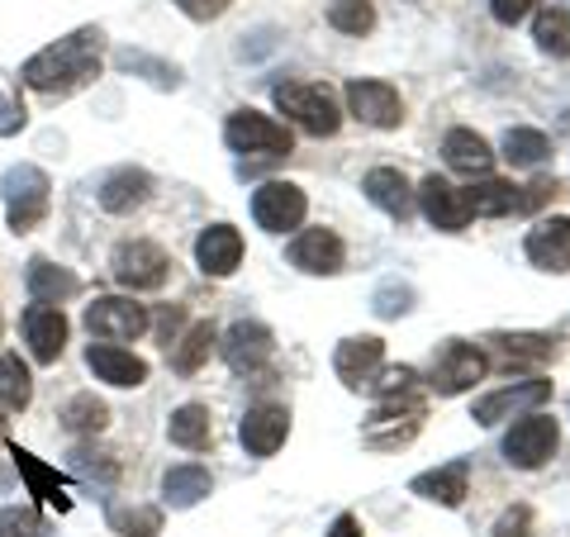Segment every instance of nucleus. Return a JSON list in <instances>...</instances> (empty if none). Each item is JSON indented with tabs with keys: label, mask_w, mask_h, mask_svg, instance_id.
Instances as JSON below:
<instances>
[{
	"label": "nucleus",
	"mask_w": 570,
	"mask_h": 537,
	"mask_svg": "<svg viewBox=\"0 0 570 537\" xmlns=\"http://www.w3.org/2000/svg\"><path fill=\"white\" fill-rule=\"evenodd\" d=\"M285 257H291V266L305 272V276H337L343 262H347V247L333 228H299Z\"/></svg>",
	"instance_id": "14"
},
{
	"label": "nucleus",
	"mask_w": 570,
	"mask_h": 537,
	"mask_svg": "<svg viewBox=\"0 0 570 537\" xmlns=\"http://www.w3.org/2000/svg\"><path fill=\"white\" fill-rule=\"evenodd\" d=\"M485 371H490V357L475 343H466V338H448V343L433 352V367H428V390L442 396V400H456V396H466V390H475L480 381H485Z\"/></svg>",
	"instance_id": "5"
},
{
	"label": "nucleus",
	"mask_w": 570,
	"mask_h": 537,
	"mask_svg": "<svg viewBox=\"0 0 570 537\" xmlns=\"http://www.w3.org/2000/svg\"><path fill=\"white\" fill-rule=\"evenodd\" d=\"M442 157H448V167L461 172V176H490V167H494L490 143L475 129H452L448 138H442Z\"/></svg>",
	"instance_id": "27"
},
{
	"label": "nucleus",
	"mask_w": 570,
	"mask_h": 537,
	"mask_svg": "<svg viewBox=\"0 0 570 537\" xmlns=\"http://www.w3.org/2000/svg\"><path fill=\"white\" fill-rule=\"evenodd\" d=\"M224 143L243 157H285L295 148L291 138V124H281L262 110H234L224 124Z\"/></svg>",
	"instance_id": "6"
},
{
	"label": "nucleus",
	"mask_w": 570,
	"mask_h": 537,
	"mask_svg": "<svg viewBox=\"0 0 570 537\" xmlns=\"http://www.w3.org/2000/svg\"><path fill=\"white\" fill-rule=\"evenodd\" d=\"M10 457H14V467H20V476L29 480V495H39L43 505H52L58 514H67V509H71V499L62 495V486H67V480H62L58 471H52V467H43V461L33 457V452H24L20 442H10Z\"/></svg>",
	"instance_id": "28"
},
{
	"label": "nucleus",
	"mask_w": 570,
	"mask_h": 537,
	"mask_svg": "<svg viewBox=\"0 0 570 537\" xmlns=\"http://www.w3.org/2000/svg\"><path fill=\"white\" fill-rule=\"evenodd\" d=\"M0 423H6V419H0Z\"/></svg>",
	"instance_id": "48"
},
{
	"label": "nucleus",
	"mask_w": 570,
	"mask_h": 537,
	"mask_svg": "<svg viewBox=\"0 0 570 537\" xmlns=\"http://www.w3.org/2000/svg\"><path fill=\"white\" fill-rule=\"evenodd\" d=\"M532 39L547 58H570V10H542L532 25Z\"/></svg>",
	"instance_id": "37"
},
{
	"label": "nucleus",
	"mask_w": 570,
	"mask_h": 537,
	"mask_svg": "<svg viewBox=\"0 0 570 537\" xmlns=\"http://www.w3.org/2000/svg\"><path fill=\"white\" fill-rule=\"evenodd\" d=\"M324 14L337 33H347V39H366V33L376 29V6H371V0H328Z\"/></svg>",
	"instance_id": "36"
},
{
	"label": "nucleus",
	"mask_w": 570,
	"mask_h": 537,
	"mask_svg": "<svg viewBox=\"0 0 570 537\" xmlns=\"http://www.w3.org/2000/svg\"><path fill=\"white\" fill-rule=\"evenodd\" d=\"M419 195V209H423V219L442 228V234H461V228L471 224V209L466 201H461V186H452L448 176H423V186L414 191Z\"/></svg>",
	"instance_id": "15"
},
{
	"label": "nucleus",
	"mask_w": 570,
	"mask_h": 537,
	"mask_svg": "<svg viewBox=\"0 0 570 537\" xmlns=\"http://www.w3.org/2000/svg\"><path fill=\"white\" fill-rule=\"evenodd\" d=\"M523 253L538 272H570V219L566 214H551V219H538L523 238Z\"/></svg>",
	"instance_id": "19"
},
{
	"label": "nucleus",
	"mask_w": 570,
	"mask_h": 537,
	"mask_svg": "<svg viewBox=\"0 0 570 537\" xmlns=\"http://www.w3.org/2000/svg\"><path fill=\"white\" fill-rule=\"evenodd\" d=\"M62 423L71 433H100V428L110 423V409H105V400H96V396H71L62 409Z\"/></svg>",
	"instance_id": "39"
},
{
	"label": "nucleus",
	"mask_w": 570,
	"mask_h": 537,
	"mask_svg": "<svg viewBox=\"0 0 570 537\" xmlns=\"http://www.w3.org/2000/svg\"><path fill=\"white\" fill-rule=\"evenodd\" d=\"M347 96V115L362 119L366 129H400L404 124V100L390 81H376V77H356L343 86Z\"/></svg>",
	"instance_id": "9"
},
{
	"label": "nucleus",
	"mask_w": 570,
	"mask_h": 537,
	"mask_svg": "<svg viewBox=\"0 0 570 537\" xmlns=\"http://www.w3.org/2000/svg\"><path fill=\"white\" fill-rule=\"evenodd\" d=\"M29 400H33V375H29V367L14 352H0V409L20 414V409H29Z\"/></svg>",
	"instance_id": "33"
},
{
	"label": "nucleus",
	"mask_w": 570,
	"mask_h": 537,
	"mask_svg": "<svg viewBox=\"0 0 570 537\" xmlns=\"http://www.w3.org/2000/svg\"><path fill=\"white\" fill-rule=\"evenodd\" d=\"M148 310L124 295H100L96 304H86V329H91L100 343H134V338L148 333Z\"/></svg>",
	"instance_id": "11"
},
{
	"label": "nucleus",
	"mask_w": 570,
	"mask_h": 537,
	"mask_svg": "<svg viewBox=\"0 0 570 537\" xmlns=\"http://www.w3.org/2000/svg\"><path fill=\"white\" fill-rule=\"evenodd\" d=\"M24 281H29V295L48 300V304H62L71 295H81V276L67 272V266H58V262H48V257H33Z\"/></svg>",
	"instance_id": "29"
},
{
	"label": "nucleus",
	"mask_w": 570,
	"mask_h": 537,
	"mask_svg": "<svg viewBox=\"0 0 570 537\" xmlns=\"http://www.w3.org/2000/svg\"><path fill=\"white\" fill-rule=\"evenodd\" d=\"M219 348H224V362L234 367L238 375H257L276 357V338H272L266 324H257V319H238V324L224 333Z\"/></svg>",
	"instance_id": "13"
},
{
	"label": "nucleus",
	"mask_w": 570,
	"mask_h": 537,
	"mask_svg": "<svg viewBox=\"0 0 570 537\" xmlns=\"http://www.w3.org/2000/svg\"><path fill=\"white\" fill-rule=\"evenodd\" d=\"M362 191H366V201L376 205V209H385L390 219H409L414 214V205H419V195H414V186H409V176L400 172V167H371L366 176H362Z\"/></svg>",
	"instance_id": "23"
},
{
	"label": "nucleus",
	"mask_w": 570,
	"mask_h": 537,
	"mask_svg": "<svg viewBox=\"0 0 570 537\" xmlns=\"http://www.w3.org/2000/svg\"><path fill=\"white\" fill-rule=\"evenodd\" d=\"M20 129H24V105L0 96V134H20Z\"/></svg>",
	"instance_id": "46"
},
{
	"label": "nucleus",
	"mask_w": 570,
	"mask_h": 537,
	"mask_svg": "<svg viewBox=\"0 0 570 537\" xmlns=\"http://www.w3.org/2000/svg\"><path fill=\"white\" fill-rule=\"evenodd\" d=\"M557 447H561L557 419H547V414L532 409V414H523L504 433V461L509 467H519V471H538V467H547V461L557 457Z\"/></svg>",
	"instance_id": "7"
},
{
	"label": "nucleus",
	"mask_w": 570,
	"mask_h": 537,
	"mask_svg": "<svg viewBox=\"0 0 570 537\" xmlns=\"http://www.w3.org/2000/svg\"><path fill=\"white\" fill-rule=\"evenodd\" d=\"M115 62H119L124 71H138V77L153 81L157 91H176V86H181V67H171V62H163V58H148L142 48H119Z\"/></svg>",
	"instance_id": "35"
},
{
	"label": "nucleus",
	"mask_w": 570,
	"mask_h": 537,
	"mask_svg": "<svg viewBox=\"0 0 570 537\" xmlns=\"http://www.w3.org/2000/svg\"><path fill=\"white\" fill-rule=\"evenodd\" d=\"M409 304H414V291H409V285H385V291L376 295V314L400 319V314H409Z\"/></svg>",
	"instance_id": "43"
},
{
	"label": "nucleus",
	"mask_w": 570,
	"mask_h": 537,
	"mask_svg": "<svg viewBox=\"0 0 570 537\" xmlns=\"http://www.w3.org/2000/svg\"><path fill=\"white\" fill-rule=\"evenodd\" d=\"M0 195H6V224L10 234H29L48 219V205H52V182L43 167L33 163H14L6 176H0Z\"/></svg>",
	"instance_id": "3"
},
{
	"label": "nucleus",
	"mask_w": 570,
	"mask_h": 537,
	"mask_svg": "<svg viewBox=\"0 0 570 537\" xmlns=\"http://www.w3.org/2000/svg\"><path fill=\"white\" fill-rule=\"evenodd\" d=\"M532 10H538V0H490V14L499 25H519Z\"/></svg>",
	"instance_id": "45"
},
{
	"label": "nucleus",
	"mask_w": 570,
	"mask_h": 537,
	"mask_svg": "<svg viewBox=\"0 0 570 537\" xmlns=\"http://www.w3.org/2000/svg\"><path fill=\"white\" fill-rule=\"evenodd\" d=\"M309 214V195L295 182H266L253 191V219L266 234H291V228L305 224Z\"/></svg>",
	"instance_id": "10"
},
{
	"label": "nucleus",
	"mask_w": 570,
	"mask_h": 537,
	"mask_svg": "<svg viewBox=\"0 0 570 537\" xmlns=\"http://www.w3.org/2000/svg\"><path fill=\"white\" fill-rule=\"evenodd\" d=\"M428 419V404L414 396V390H404V396H385L376 409H371V419L362 423V442L371 452H400L419 438V428Z\"/></svg>",
	"instance_id": "4"
},
{
	"label": "nucleus",
	"mask_w": 570,
	"mask_h": 537,
	"mask_svg": "<svg viewBox=\"0 0 570 537\" xmlns=\"http://www.w3.org/2000/svg\"><path fill=\"white\" fill-rule=\"evenodd\" d=\"M324 537H362V524H356V514H337Z\"/></svg>",
	"instance_id": "47"
},
{
	"label": "nucleus",
	"mask_w": 570,
	"mask_h": 537,
	"mask_svg": "<svg viewBox=\"0 0 570 537\" xmlns=\"http://www.w3.org/2000/svg\"><path fill=\"white\" fill-rule=\"evenodd\" d=\"M409 495L428 499V505H442V509H461L466 495H471V461L456 457V461H448V467L414 476L409 480Z\"/></svg>",
	"instance_id": "20"
},
{
	"label": "nucleus",
	"mask_w": 570,
	"mask_h": 537,
	"mask_svg": "<svg viewBox=\"0 0 570 537\" xmlns=\"http://www.w3.org/2000/svg\"><path fill=\"white\" fill-rule=\"evenodd\" d=\"M167 438L186 452H209L214 447V423H209V409L205 404H181L176 414L167 419Z\"/></svg>",
	"instance_id": "30"
},
{
	"label": "nucleus",
	"mask_w": 570,
	"mask_h": 537,
	"mask_svg": "<svg viewBox=\"0 0 570 537\" xmlns=\"http://www.w3.org/2000/svg\"><path fill=\"white\" fill-rule=\"evenodd\" d=\"M110 528L119 537H157L163 533V509H148V505H115L110 509Z\"/></svg>",
	"instance_id": "38"
},
{
	"label": "nucleus",
	"mask_w": 570,
	"mask_h": 537,
	"mask_svg": "<svg viewBox=\"0 0 570 537\" xmlns=\"http://www.w3.org/2000/svg\"><path fill=\"white\" fill-rule=\"evenodd\" d=\"M195 262H200V272L214 281L234 276L238 262H243V234L234 224H209L205 234L195 238Z\"/></svg>",
	"instance_id": "21"
},
{
	"label": "nucleus",
	"mask_w": 570,
	"mask_h": 537,
	"mask_svg": "<svg viewBox=\"0 0 570 537\" xmlns=\"http://www.w3.org/2000/svg\"><path fill=\"white\" fill-rule=\"evenodd\" d=\"M86 367L96 371V381L119 385V390H138L142 381H148V362L134 357L129 348H119V343H91L86 348Z\"/></svg>",
	"instance_id": "22"
},
{
	"label": "nucleus",
	"mask_w": 570,
	"mask_h": 537,
	"mask_svg": "<svg viewBox=\"0 0 570 537\" xmlns=\"http://www.w3.org/2000/svg\"><path fill=\"white\" fill-rule=\"evenodd\" d=\"M20 324H24V343H29V352H33V362H43V367L58 362L62 348H67V314L58 310V304L33 300Z\"/></svg>",
	"instance_id": "16"
},
{
	"label": "nucleus",
	"mask_w": 570,
	"mask_h": 537,
	"mask_svg": "<svg viewBox=\"0 0 570 537\" xmlns=\"http://www.w3.org/2000/svg\"><path fill=\"white\" fill-rule=\"evenodd\" d=\"M557 191H561L557 176H538V182H532V186H523V191H519V209H513V214H532L538 205L557 201Z\"/></svg>",
	"instance_id": "41"
},
{
	"label": "nucleus",
	"mask_w": 570,
	"mask_h": 537,
	"mask_svg": "<svg viewBox=\"0 0 570 537\" xmlns=\"http://www.w3.org/2000/svg\"><path fill=\"white\" fill-rule=\"evenodd\" d=\"M485 343L504 357V367L509 371H519V367H542L557 357V338L551 333H490Z\"/></svg>",
	"instance_id": "25"
},
{
	"label": "nucleus",
	"mask_w": 570,
	"mask_h": 537,
	"mask_svg": "<svg viewBox=\"0 0 570 537\" xmlns=\"http://www.w3.org/2000/svg\"><path fill=\"white\" fill-rule=\"evenodd\" d=\"M214 490V480L205 467H171L163 476V499H167V509H195L200 499Z\"/></svg>",
	"instance_id": "32"
},
{
	"label": "nucleus",
	"mask_w": 570,
	"mask_h": 537,
	"mask_svg": "<svg viewBox=\"0 0 570 537\" xmlns=\"http://www.w3.org/2000/svg\"><path fill=\"white\" fill-rule=\"evenodd\" d=\"M100 52H105V29L86 25L77 33H67V39L39 48L20 67V77H24V86H33V91H43V96H71L100 77Z\"/></svg>",
	"instance_id": "1"
},
{
	"label": "nucleus",
	"mask_w": 570,
	"mask_h": 537,
	"mask_svg": "<svg viewBox=\"0 0 570 537\" xmlns=\"http://www.w3.org/2000/svg\"><path fill=\"white\" fill-rule=\"evenodd\" d=\"M276 110L291 119L295 129H305L309 138H333L343 129V110H337V100L324 81H281Z\"/></svg>",
	"instance_id": "2"
},
{
	"label": "nucleus",
	"mask_w": 570,
	"mask_h": 537,
	"mask_svg": "<svg viewBox=\"0 0 570 537\" xmlns=\"http://www.w3.org/2000/svg\"><path fill=\"white\" fill-rule=\"evenodd\" d=\"M39 533H43L39 509H29V505L0 509V537H39Z\"/></svg>",
	"instance_id": "40"
},
{
	"label": "nucleus",
	"mask_w": 570,
	"mask_h": 537,
	"mask_svg": "<svg viewBox=\"0 0 570 537\" xmlns=\"http://www.w3.org/2000/svg\"><path fill=\"white\" fill-rule=\"evenodd\" d=\"M214 343H219V333H214V324H190L176 343L167 348V357H171V371H181V375H195L205 362H209V352H214Z\"/></svg>",
	"instance_id": "31"
},
{
	"label": "nucleus",
	"mask_w": 570,
	"mask_h": 537,
	"mask_svg": "<svg viewBox=\"0 0 570 537\" xmlns=\"http://www.w3.org/2000/svg\"><path fill=\"white\" fill-rule=\"evenodd\" d=\"M115 281L124 285V291H163L167 276H171V257H167V247H157L148 238H129V243H119L115 247Z\"/></svg>",
	"instance_id": "8"
},
{
	"label": "nucleus",
	"mask_w": 570,
	"mask_h": 537,
	"mask_svg": "<svg viewBox=\"0 0 570 537\" xmlns=\"http://www.w3.org/2000/svg\"><path fill=\"white\" fill-rule=\"evenodd\" d=\"M471 219H504V214L519 209V186L513 182H499V176H475V182L461 191Z\"/></svg>",
	"instance_id": "26"
},
{
	"label": "nucleus",
	"mask_w": 570,
	"mask_h": 537,
	"mask_svg": "<svg viewBox=\"0 0 570 537\" xmlns=\"http://www.w3.org/2000/svg\"><path fill=\"white\" fill-rule=\"evenodd\" d=\"M385 367V343L381 338H343V343L333 348V371H337V381H343L347 390H366L371 381H376V371Z\"/></svg>",
	"instance_id": "17"
},
{
	"label": "nucleus",
	"mask_w": 570,
	"mask_h": 537,
	"mask_svg": "<svg viewBox=\"0 0 570 537\" xmlns=\"http://www.w3.org/2000/svg\"><path fill=\"white\" fill-rule=\"evenodd\" d=\"M551 400V381H519V385H499V390H490V396H480L475 400V409H471V419L480 423V428H494V423H504V419H513V414H532V409H542Z\"/></svg>",
	"instance_id": "12"
},
{
	"label": "nucleus",
	"mask_w": 570,
	"mask_h": 537,
	"mask_svg": "<svg viewBox=\"0 0 570 537\" xmlns=\"http://www.w3.org/2000/svg\"><path fill=\"white\" fill-rule=\"evenodd\" d=\"M148 195H153V176L142 172V167H119L110 172L100 182V209L105 214H134L138 205H148Z\"/></svg>",
	"instance_id": "24"
},
{
	"label": "nucleus",
	"mask_w": 570,
	"mask_h": 537,
	"mask_svg": "<svg viewBox=\"0 0 570 537\" xmlns=\"http://www.w3.org/2000/svg\"><path fill=\"white\" fill-rule=\"evenodd\" d=\"M494 537H532V509L528 505H513L499 514V524H494Z\"/></svg>",
	"instance_id": "42"
},
{
	"label": "nucleus",
	"mask_w": 570,
	"mask_h": 537,
	"mask_svg": "<svg viewBox=\"0 0 570 537\" xmlns=\"http://www.w3.org/2000/svg\"><path fill=\"white\" fill-rule=\"evenodd\" d=\"M285 438H291V409L281 404H253L238 423V442L247 447V457H276Z\"/></svg>",
	"instance_id": "18"
},
{
	"label": "nucleus",
	"mask_w": 570,
	"mask_h": 537,
	"mask_svg": "<svg viewBox=\"0 0 570 537\" xmlns=\"http://www.w3.org/2000/svg\"><path fill=\"white\" fill-rule=\"evenodd\" d=\"M176 10L186 14V20H195V25H209V20H219V14L234 6V0H171Z\"/></svg>",
	"instance_id": "44"
},
{
	"label": "nucleus",
	"mask_w": 570,
	"mask_h": 537,
	"mask_svg": "<svg viewBox=\"0 0 570 537\" xmlns=\"http://www.w3.org/2000/svg\"><path fill=\"white\" fill-rule=\"evenodd\" d=\"M547 157H551V143L542 129H509L504 134V163L509 167L532 172V167H542Z\"/></svg>",
	"instance_id": "34"
}]
</instances>
